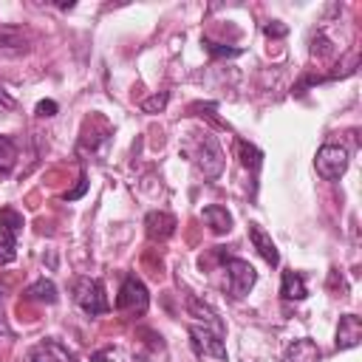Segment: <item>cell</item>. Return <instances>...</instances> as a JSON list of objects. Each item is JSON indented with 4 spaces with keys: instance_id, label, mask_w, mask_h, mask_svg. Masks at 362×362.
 <instances>
[{
    "instance_id": "cb8c5ba5",
    "label": "cell",
    "mask_w": 362,
    "mask_h": 362,
    "mask_svg": "<svg viewBox=\"0 0 362 362\" xmlns=\"http://www.w3.org/2000/svg\"><path fill=\"white\" fill-rule=\"evenodd\" d=\"M59 110V105L54 102V99H42L40 105H37V116H54Z\"/></svg>"
},
{
    "instance_id": "603a6c76",
    "label": "cell",
    "mask_w": 362,
    "mask_h": 362,
    "mask_svg": "<svg viewBox=\"0 0 362 362\" xmlns=\"http://www.w3.org/2000/svg\"><path fill=\"white\" fill-rule=\"evenodd\" d=\"M85 189H88V178H85V175H79L76 187H74L71 192H65V201H76V198H82V195H85Z\"/></svg>"
},
{
    "instance_id": "8992f818",
    "label": "cell",
    "mask_w": 362,
    "mask_h": 362,
    "mask_svg": "<svg viewBox=\"0 0 362 362\" xmlns=\"http://www.w3.org/2000/svg\"><path fill=\"white\" fill-rule=\"evenodd\" d=\"M223 269H226V274H229V294H232L235 300L246 297L249 288H252L255 280H257L255 266H252L249 260H240V257H223Z\"/></svg>"
},
{
    "instance_id": "ffe728a7",
    "label": "cell",
    "mask_w": 362,
    "mask_h": 362,
    "mask_svg": "<svg viewBox=\"0 0 362 362\" xmlns=\"http://www.w3.org/2000/svg\"><path fill=\"white\" fill-rule=\"evenodd\" d=\"M204 45H206V51H209L212 57H240V54H243V48H229V45L212 42V40H206V37H204Z\"/></svg>"
},
{
    "instance_id": "7a4b0ae2",
    "label": "cell",
    "mask_w": 362,
    "mask_h": 362,
    "mask_svg": "<svg viewBox=\"0 0 362 362\" xmlns=\"http://www.w3.org/2000/svg\"><path fill=\"white\" fill-rule=\"evenodd\" d=\"M74 303L88 314V317H99L110 311L107 294H105V283L99 277H76L74 280Z\"/></svg>"
},
{
    "instance_id": "5bb4252c",
    "label": "cell",
    "mask_w": 362,
    "mask_h": 362,
    "mask_svg": "<svg viewBox=\"0 0 362 362\" xmlns=\"http://www.w3.org/2000/svg\"><path fill=\"white\" fill-rule=\"evenodd\" d=\"M201 218L206 221V226H209L215 235H226V232L232 229V215H229L223 206H218V204H212V206H204Z\"/></svg>"
},
{
    "instance_id": "7c38bea8",
    "label": "cell",
    "mask_w": 362,
    "mask_h": 362,
    "mask_svg": "<svg viewBox=\"0 0 362 362\" xmlns=\"http://www.w3.org/2000/svg\"><path fill=\"white\" fill-rule=\"evenodd\" d=\"M280 294L286 300H305L308 297V288H305V277L294 269H286L283 272V280H280Z\"/></svg>"
},
{
    "instance_id": "7402d4cb",
    "label": "cell",
    "mask_w": 362,
    "mask_h": 362,
    "mask_svg": "<svg viewBox=\"0 0 362 362\" xmlns=\"http://www.w3.org/2000/svg\"><path fill=\"white\" fill-rule=\"evenodd\" d=\"M263 34H266V37H286V34H288V28H286L283 23H277V20H274V23H263Z\"/></svg>"
},
{
    "instance_id": "52a82bcc",
    "label": "cell",
    "mask_w": 362,
    "mask_h": 362,
    "mask_svg": "<svg viewBox=\"0 0 362 362\" xmlns=\"http://www.w3.org/2000/svg\"><path fill=\"white\" fill-rule=\"evenodd\" d=\"M28 362H76V356L57 339H42L40 345L31 348Z\"/></svg>"
},
{
    "instance_id": "e0dca14e",
    "label": "cell",
    "mask_w": 362,
    "mask_h": 362,
    "mask_svg": "<svg viewBox=\"0 0 362 362\" xmlns=\"http://www.w3.org/2000/svg\"><path fill=\"white\" fill-rule=\"evenodd\" d=\"M14 161H17V144L11 139L0 136V173L8 175L11 167H14Z\"/></svg>"
},
{
    "instance_id": "d4e9b609",
    "label": "cell",
    "mask_w": 362,
    "mask_h": 362,
    "mask_svg": "<svg viewBox=\"0 0 362 362\" xmlns=\"http://www.w3.org/2000/svg\"><path fill=\"white\" fill-rule=\"evenodd\" d=\"M0 105H3V107H11V105H14V99L6 93V88H3V85H0Z\"/></svg>"
},
{
    "instance_id": "277c9868",
    "label": "cell",
    "mask_w": 362,
    "mask_h": 362,
    "mask_svg": "<svg viewBox=\"0 0 362 362\" xmlns=\"http://www.w3.org/2000/svg\"><path fill=\"white\" fill-rule=\"evenodd\" d=\"M147 305H150V294H147L144 283L136 274H127L122 280V288H119V297H116V311H122V314H144Z\"/></svg>"
},
{
    "instance_id": "5b68a950",
    "label": "cell",
    "mask_w": 362,
    "mask_h": 362,
    "mask_svg": "<svg viewBox=\"0 0 362 362\" xmlns=\"http://www.w3.org/2000/svg\"><path fill=\"white\" fill-rule=\"evenodd\" d=\"M192 161H195L198 173H201L204 178H209V181L223 173V150H221V144L215 141V136H204V139L198 141V150L192 153Z\"/></svg>"
},
{
    "instance_id": "3957f363",
    "label": "cell",
    "mask_w": 362,
    "mask_h": 362,
    "mask_svg": "<svg viewBox=\"0 0 362 362\" xmlns=\"http://www.w3.org/2000/svg\"><path fill=\"white\" fill-rule=\"evenodd\" d=\"M314 167H317L320 178H325V181H339V178L345 175V170H348V147L334 144V141H325V144L317 150Z\"/></svg>"
},
{
    "instance_id": "8fae6325",
    "label": "cell",
    "mask_w": 362,
    "mask_h": 362,
    "mask_svg": "<svg viewBox=\"0 0 362 362\" xmlns=\"http://www.w3.org/2000/svg\"><path fill=\"white\" fill-rule=\"evenodd\" d=\"M144 223H147V235L153 240H167L175 232V218L167 212H150Z\"/></svg>"
},
{
    "instance_id": "9c48e42d",
    "label": "cell",
    "mask_w": 362,
    "mask_h": 362,
    "mask_svg": "<svg viewBox=\"0 0 362 362\" xmlns=\"http://www.w3.org/2000/svg\"><path fill=\"white\" fill-rule=\"evenodd\" d=\"M249 240H252V246L257 249V255H260L269 266H277V263H280V252H277L274 240L269 238V232H266L260 223H249Z\"/></svg>"
},
{
    "instance_id": "44dd1931",
    "label": "cell",
    "mask_w": 362,
    "mask_h": 362,
    "mask_svg": "<svg viewBox=\"0 0 362 362\" xmlns=\"http://www.w3.org/2000/svg\"><path fill=\"white\" fill-rule=\"evenodd\" d=\"M14 257H17V246H14V243H6V240H0V266L11 263Z\"/></svg>"
},
{
    "instance_id": "6da1fadb",
    "label": "cell",
    "mask_w": 362,
    "mask_h": 362,
    "mask_svg": "<svg viewBox=\"0 0 362 362\" xmlns=\"http://www.w3.org/2000/svg\"><path fill=\"white\" fill-rule=\"evenodd\" d=\"M187 311L195 320L189 325V345L198 359L204 362H226V342H223V320L198 297L187 300Z\"/></svg>"
},
{
    "instance_id": "30bf717a",
    "label": "cell",
    "mask_w": 362,
    "mask_h": 362,
    "mask_svg": "<svg viewBox=\"0 0 362 362\" xmlns=\"http://www.w3.org/2000/svg\"><path fill=\"white\" fill-rule=\"evenodd\" d=\"M320 345L314 342V339H308V337H303V339H294L288 348H286V354H283V359L280 362H320Z\"/></svg>"
},
{
    "instance_id": "ac0fdd59",
    "label": "cell",
    "mask_w": 362,
    "mask_h": 362,
    "mask_svg": "<svg viewBox=\"0 0 362 362\" xmlns=\"http://www.w3.org/2000/svg\"><path fill=\"white\" fill-rule=\"evenodd\" d=\"M23 45H25V34L20 28L0 25V48H23Z\"/></svg>"
},
{
    "instance_id": "d6986e66",
    "label": "cell",
    "mask_w": 362,
    "mask_h": 362,
    "mask_svg": "<svg viewBox=\"0 0 362 362\" xmlns=\"http://www.w3.org/2000/svg\"><path fill=\"white\" fill-rule=\"evenodd\" d=\"M167 99H170V93H167V90L153 93V96H147V99L141 102V110H144V113H161V110L167 107Z\"/></svg>"
},
{
    "instance_id": "2e32d148",
    "label": "cell",
    "mask_w": 362,
    "mask_h": 362,
    "mask_svg": "<svg viewBox=\"0 0 362 362\" xmlns=\"http://www.w3.org/2000/svg\"><path fill=\"white\" fill-rule=\"evenodd\" d=\"M238 153H240L243 167H252V173L257 175V170H260V164H263V153H260L255 144H249V141H238Z\"/></svg>"
},
{
    "instance_id": "9a60e30c",
    "label": "cell",
    "mask_w": 362,
    "mask_h": 362,
    "mask_svg": "<svg viewBox=\"0 0 362 362\" xmlns=\"http://www.w3.org/2000/svg\"><path fill=\"white\" fill-rule=\"evenodd\" d=\"M25 297L34 300V303H48V305H51V303H57L59 294H57V286L42 277V280H37V283H31V286L25 288Z\"/></svg>"
},
{
    "instance_id": "ba28073f",
    "label": "cell",
    "mask_w": 362,
    "mask_h": 362,
    "mask_svg": "<svg viewBox=\"0 0 362 362\" xmlns=\"http://www.w3.org/2000/svg\"><path fill=\"white\" fill-rule=\"evenodd\" d=\"M362 339V320L356 314H342L337 325V351L356 348Z\"/></svg>"
},
{
    "instance_id": "4fadbf2b",
    "label": "cell",
    "mask_w": 362,
    "mask_h": 362,
    "mask_svg": "<svg viewBox=\"0 0 362 362\" xmlns=\"http://www.w3.org/2000/svg\"><path fill=\"white\" fill-rule=\"evenodd\" d=\"M0 229H3V240L17 246V238L23 232V215L11 206H3L0 209Z\"/></svg>"
}]
</instances>
